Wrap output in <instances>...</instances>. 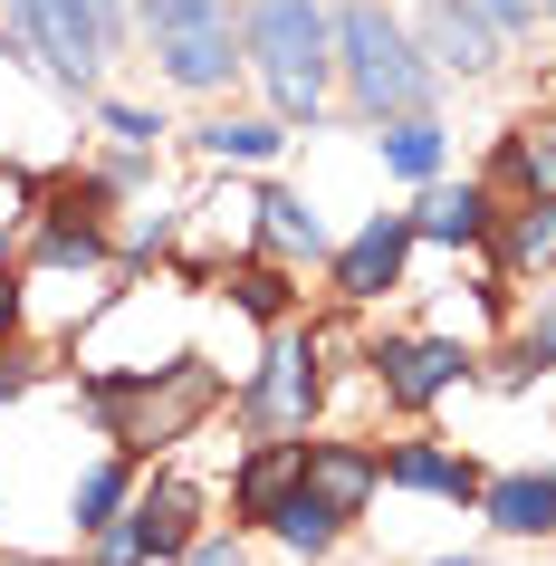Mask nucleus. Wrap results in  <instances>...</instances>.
<instances>
[{
  "label": "nucleus",
  "instance_id": "f257e3e1",
  "mask_svg": "<svg viewBox=\"0 0 556 566\" xmlns=\"http://www.w3.org/2000/svg\"><path fill=\"white\" fill-rule=\"evenodd\" d=\"M87 403L106 422V442L125 461H154V451L192 442L221 403V375L202 356H174V365H116V375H87Z\"/></svg>",
  "mask_w": 556,
  "mask_h": 566
},
{
  "label": "nucleus",
  "instance_id": "f03ea898",
  "mask_svg": "<svg viewBox=\"0 0 556 566\" xmlns=\"http://www.w3.org/2000/svg\"><path fill=\"white\" fill-rule=\"evenodd\" d=\"M240 67L269 87L279 125H317L336 87V30L317 0H240Z\"/></svg>",
  "mask_w": 556,
  "mask_h": 566
},
{
  "label": "nucleus",
  "instance_id": "7ed1b4c3",
  "mask_svg": "<svg viewBox=\"0 0 556 566\" xmlns=\"http://www.w3.org/2000/svg\"><path fill=\"white\" fill-rule=\"evenodd\" d=\"M326 30H336V87H346V106H355L365 125L432 116L441 77H432V59L412 49V30L384 10V0H346Z\"/></svg>",
  "mask_w": 556,
  "mask_h": 566
},
{
  "label": "nucleus",
  "instance_id": "20e7f679",
  "mask_svg": "<svg viewBox=\"0 0 556 566\" xmlns=\"http://www.w3.org/2000/svg\"><path fill=\"white\" fill-rule=\"evenodd\" d=\"M0 30L39 77L96 96V77H106V59L125 39V0H0Z\"/></svg>",
  "mask_w": 556,
  "mask_h": 566
},
{
  "label": "nucleus",
  "instance_id": "39448f33",
  "mask_svg": "<svg viewBox=\"0 0 556 566\" xmlns=\"http://www.w3.org/2000/svg\"><path fill=\"white\" fill-rule=\"evenodd\" d=\"M145 10V49L164 67V87L221 96L240 67V0H135Z\"/></svg>",
  "mask_w": 556,
  "mask_h": 566
},
{
  "label": "nucleus",
  "instance_id": "423d86ee",
  "mask_svg": "<svg viewBox=\"0 0 556 566\" xmlns=\"http://www.w3.org/2000/svg\"><path fill=\"white\" fill-rule=\"evenodd\" d=\"M317 336L297 327H269V356L260 375L240 385V413H250V432H307V413H317Z\"/></svg>",
  "mask_w": 556,
  "mask_h": 566
},
{
  "label": "nucleus",
  "instance_id": "0eeeda50",
  "mask_svg": "<svg viewBox=\"0 0 556 566\" xmlns=\"http://www.w3.org/2000/svg\"><path fill=\"white\" fill-rule=\"evenodd\" d=\"M365 365H375V385H384L394 413H432L441 394H461L480 375V356H470L461 336H384Z\"/></svg>",
  "mask_w": 556,
  "mask_h": 566
},
{
  "label": "nucleus",
  "instance_id": "6e6552de",
  "mask_svg": "<svg viewBox=\"0 0 556 566\" xmlns=\"http://www.w3.org/2000/svg\"><path fill=\"white\" fill-rule=\"evenodd\" d=\"M412 250H422V240H412V211H375L355 240L326 250V279H336V298H346V307H375V298L403 289V260H412Z\"/></svg>",
  "mask_w": 556,
  "mask_h": 566
},
{
  "label": "nucleus",
  "instance_id": "1a4fd4ad",
  "mask_svg": "<svg viewBox=\"0 0 556 566\" xmlns=\"http://www.w3.org/2000/svg\"><path fill=\"white\" fill-rule=\"evenodd\" d=\"M403 30H412V49L432 59V77H490L499 49H508L470 0H422V20H403Z\"/></svg>",
  "mask_w": 556,
  "mask_h": 566
},
{
  "label": "nucleus",
  "instance_id": "9d476101",
  "mask_svg": "<svg viewBox=\"0 0 556 566\" xmlns=\"http://www.w3.org/2000/svg\"><path fill=\"white\" fill-rule=\"evenodd\" d=\"M125 537H135V557L145 566H182V547L202 537V490L192 480H135V500H125Z\"/></svg>",
  "mask_w": 556,
  "mask_h": 566
},
{
  "label": "nucleus",
  "instance_id": "9b49d317",
  "mask_svg": "<svg viewBox=\"0 0 556 566\" xmlns=\"http://www.w3.org/2000/svg\"><path fill=\"white\" fill-rule=\"evenodd\" d=\"M490 221H499V192L480 174L461 182H422V202H412V240H432V250H490Z\"/></svg>",
  "mask_w": 556,
  "mask_h": 566
},
{
  "label": "nucleus",
  "instance_id": "f8f14e48",
  "mask_svg": "<svg viewBox=\"0 0 556 566\" xmlns=\"http://www.w3.org/2000/svg\"><path fill=\"white\" fill-rule=\"evenodd\" d=\"M480 461L470 451H451V442H394L384 451V490H422V500H451V509H470L480 500Z\"/></svg>",
  "mask_w": 556,
  "mask_h": 566
},
{
  "label": "nucleus",
  "instance_id": "ddd939ff",
  "mask_svg": "<svg viewBox=\"0 0 556 566\" xmlns=\"http://www.w3.org/2000/svg\"><path fill=\"white\" fill-rule=\"evenodd\" d=\"M297 480H307V432H260V442L240 451V471H231V509L240 518H269Z\"/></svg>",
  "mask_w": 556,
  "mask_h": 566
},
{
  "label": "nucleus",
  "instance_id": "4468645a",
  "mask_svg": "<svg viewBox=\"0 0 556 566\" xmlns=\"http://www.w3.org/2000/svg\"><path fill=\"white\" fill-rule=\"evenodd\" d=\"M490 260L508 269V279H547V269H556V192L499 202V221H490Z\"/></svg>",
  "mask_w": 556,
  "mask_h": 566
},
{
  "label": "nucleus",
  "instance_id": "2eb2a0df",
  "mask_svg": "<svg viewBox=\"0 0 556 566\" xmlns=\"http://www.w3.org/2000/svg\"><path fill=\"white\" fill-rule=\"evenodd\" d=\"M307 490H317L326 509L365 518L375 490H384V451H375V442H307Z\"/></svg>",
  "mask_w": 556,
  "mask_h": 566
},
{
  "label": "nucleus",
  "instance_id": "dca6fc26",
  "mask_svg": "<svg viewBox=\"0 0 556 566\" xmlns=\"http://www.w3.org/2000/svg\"><path fill=\"white\" fill-rule=\"evenodd\" d=\"M470 509H480L499 537H556V480L547 471H490Z\"/></svg>",
  "mask_w": 556,
  "mask_h": 566
},
{
  "label": "nucleus",
  "instance_id": "f3484780",
  "mask_svg": "<svg viewBox=\"0 0 556 566\" xmlns=\"http://www.w3.org/2000/svg\"><path fill=\"white\" fill-rule=\"evenodd\" d=\"M250 211H260L250 231H260L269 260H289V269H297V260H326V250H336V240H326V221H317V202H307V192H289V182H269Z\"/></svg>",
  "mask_w": 556,
  "mask_h": 566
},
{
  "label": "nucleus",
  "instance_id": "a211bd4d",
  "mask_svg": "<svg viewBox=\"0 0 556 566\" xmlns=\"http://www.w3.org/2000/svg\"><path fill=\"white\" fill-rule=\"evenodd\" d=\"M125 500H135V461L125 451H106V461H87L77 471V490H67V518H77V537H116L125 528Z\"/></svg>",
  "mask_w": 556,
  "mask_h": 566
},
{
  "label": "nucleus",
  "instance_id": "6ab92c4d",
  "mask_svg": "<svg viewBox=\"0 0 556 566\" xmlns=\"http://www.w3.org/2000/svg\"><path fill=\"white\" fill-rule=\"evenodd\" d=\"M260 528L279 537V547H289V557H336V537H346V509H326L317 490H307V480H297V490H289V500H279V509H269Z\"/></svg>",
  "mask_w": 556,
  "mask_h": 566
},
{
  "label": "nucleus",
  "instance_id": "aec40b11",
  "mask_svg": "<svg viewBox=\"0 0 556 566\" xmlns=\"http://www.w3.org/2000/svg\"><path fill=\"white\" fill-rule=\"evenodd\" d=\"M221 289H231V307H240V317H260V327H289V317H297L289 260H269V250H260V260H231V269H221Z\"/></svg>",
  "mask_w": 556,
  "mask_h": 566
},
{
  "label": "nucleus",
  "instance_id": "412c9836",
  "mask_svg": "<svg viewBox=\"0 0 556 566\" xmlns=\"http://www.w3.org/2000/svg\"><path fill=\"white\" fill-rule=\"evenodd\" d=\"M192 145H202V164H269V154L289 145V125L279 116H211Z\"/></svg>",
  "mask_w": 556,
  "mask_h": 566
},
{
  "label": "nucleus",
  "instance_id": "4be33fe9",
  "mask_svg": "<svg viewBox=\"0 0 556 566\" xmlns=\"http://www.w3.org/2000/svg\"><path fill=\"white\" fill-rule=\"evenodd\" d=\"M441 154H451L441 116H394V125H384V174H403V182H432V174H441Z\"/></svg>",
  "mask_w": 556,
  "mask_h": 566
},
{
  "label": "nucleus",
  "instance_id": "5701e85b",
  "mask_svg": "<svg viewBox=\"0 0 556 566\" xmlns=\"http://www.w3.org/2000/svg\"><path fill=\"white\" fill-rule=\"evenodd\" d=\"M470 10H480V20H490L499 39H537V30H547V20H556L547 0H470Z\"/></svg>",
  "mask_w": 556,
  "mask_h": 566
},
{
  "label": "nucleus",
  "instance_id": "b1692460",
  "mask_svg": "<svg viewBox=\"0 0 556 566\" xmlns=\"http://www.w3.org/2000/svg\"><path fill=\"white\" fill-rule=\"evenodd\" d=\"M96 116H106V135H116V145H135V154H154V135H164V116H145V106H125V96H106Z\"/></svg>",
  "mask_w": 556,
  "mask_h": 566
},
{
  "label": "nucleus",
  "instance_id": "393cba45",
  "mask_svg": "<svg viewBox=\"0 0 556 566\" xmlns=\"http://www.w3.org/2000/svg\"><path fill=\"white\" fill-rule=\"evenodd\" d=\"M508 356H518L527 375H547V365H556V307H537V317H527V327H518V346H508Z\"/></svg>",
  "mask_w": 556,
  "mask_h": 566
},
{
  "label": "nucleus",
  "instance_id": "a878e982",
  "mask_svg": "<svg viewBox=\"0 0 556 566\" xmlns=\"http://www.w3.org/2000/svg\"><path fill=\"white\" fill-rule=\"evenodd\" d=\"M30 385H39V356L20 346V336H10V346H0V403H20Z\"/></svg>",
  "mask_w": 556,
  "mask_h": 566
},
{
  "label": "nucleus",
  "instance_id": "bb28decb",
  "mask_svg": "<svg viewBox=\"0 0 556 566\" xmlns=\"http://www.w3.org/2000/svg\"><path fill=\"white\" fill-rule=\"evenodd\" d=\"M20 307H30V279H20V260H0V346L20 336Z\"/></svg>",
  "mask_w": 556,
  "mask_h": 566
},
{
  "label": "nucleus",
  "instance_id": "cd10ccee",
  "mask_svg": "<svg viewBox=\"0 0 556 566\" xmlns=\"http://www.w3.org/2000/svg\"><path fill=\"white\" fill-rule=\"evenodd\" d=\"M182 566H240V537H192V547H182Z\"/></svg>",
  "mask_w": 556,
  "mask_h": 566
},
{
  "label": "nucleus",
  "instance_id": "c85d7f7f",
  "mask_svg": "<svg viewBox=\"0 0 556 566\" xmlns=\"http://www.w3.org/2000/svg\"><path fill=\"white\" fill-rule=\"evenodd\" d=\"M422 566H480V557H422Z\"/></svg>",
  "mask_w": 556,
  "mask_h": 566
},
{
  "label": "nucleus",
  "instance_id": "c756f323",
  "mask_svg": "<svg viewBox=\"0 0 556 566\" xmlns=\"http://www.w3.org/2000/svg\"><path fill=\"white\" fill-rule=\"evenodd\" d=\"M547 480H556V461H547Z\"/></svg>",
  "mask_w": 556,
  "mask_h": 566
},
{
  "label": "nucleus",
  "instance_id": "7c9ffc66",
  "mask_svg": "<svg viewBox=\"0 0 556 566\" xmlns=\"http://www.w3.org/2000/svg\"><path fill=\"white\" fill-rule=\"evenodd\" d=\"M547 10H556V0H547Z\"/></svg>",
  "mask_w": 556,
  "mask_h": 566
},
{
  "label": "nucleus",
  "instance_id": "2f4dec72",
  "mask_svg": "<svg viewBox=\"0 0 556 566\" xmlns=\"http://www.w3.org/2000/svg\"><path fill=\"white\" fill-rule=\"evenodd\" d=\"M547 145H556V135H547Z\"/></svg>",
  "mask_w": 556,
  "mask_h": 566
}]
</instances>
